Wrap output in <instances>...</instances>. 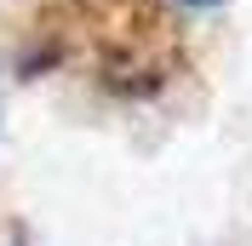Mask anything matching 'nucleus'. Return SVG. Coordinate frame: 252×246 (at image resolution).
I'll return each instance as SVG.
<instances>
[]
</instances>
